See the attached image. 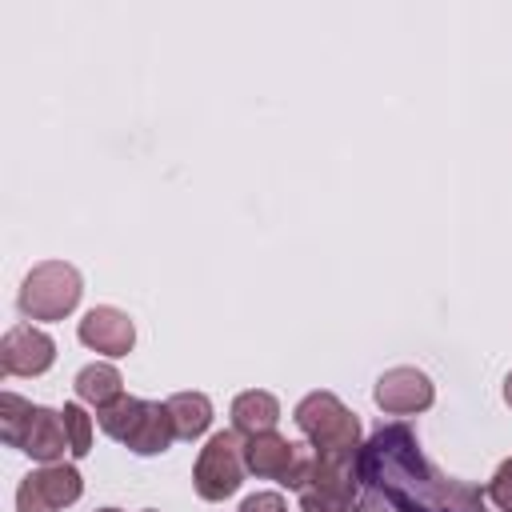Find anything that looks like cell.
Listing matches in <instances>:
<instances>
[{
    "mask_svg": "<svg viewBox=\"0 0 512 512\" xmlns=\"http://www.w3.org/2000/svg\"><path fill=\"white\" fill-rule=\"evenodd\" d=\"M356 512H488L484 492L444 476L408 424H384L356 456Z\"/></svg>",
    "mask_w": 512,
    "mask_h": 512,
    "instance_id": "1",
    "label": "cell"
},
{
    "mask_svg": "<svg viewBox=\"0 0 512 512\" xmlns=\"http://www.w3.org/2000/svg\"><path fill=\"white\" fill-rule=\"evenodd\" d=\"M296 428L312 440L320 456H360V420L332 396V392H312L296 404L292 412Z\"/></svg>",
    "mask_w": 512,
    "mask_h": 512,
    "instance_id": "2",
    "label": "cell"
},
{
    "mask_svg": "<svg viewBox=\"0 0 512 512\" xmlns=\"http://www.w3.org/2000/svg\"><path fill=\"white\" fill-rule=\"evenodd\" d=\"M80 300V272L64 260L36 264L20 284V312L28 320H64Z\"/></svg>",
    "mask_w": 512,
    "mask_h": 512,
    "instance_id": "3",
    "label": "cell"
},
{
    "mask_svg": "<svg viewBox=\"0 0 512 512\" xmlns=\"http://www.w3.org/2000/svg\"><path fill=\"white\" fill-rule=\"evenodd\" d=\"M356 456H320L312 464L308 484L300 488V508L304 512H352L356 508Z\"/></svg>",
    "mask_w": 512,
    "mask_h": 512,
    "instance_id": "4",
    "label": "cell"
},
{
    "mask_svg": "<svg viewBox=\"0 0 512 512\" xmlns=\"http://www.w3.org/2000/svg\"><path fill=\"white\" fill-rule=\"evenodd\" d=\"M240 480H244V444L236 440V432H216L200 448V460H196V472H192L196 496L224 500L240 488Z\"/></svg>",
    "mask_w": 512,
    "mask_h": 512,
    "instance_id": "5",
    "label": "cell"
},
{
    "mask_svg": "<svg viewBox=\"0 0 512 512\" xmlns=\"http://www.w3.org/2000/svg\"><path fill=\"white\" fill-rule=\"evenodd\" d=\"M84 492V480L72 464H44L40 472H28L20 492H16V508L20 512H60L64 504H76Z\"/></svg>",
    "mask_w": 512,
    "mask_h": 512,
    "instance_id": "6",
    "label": "cell"
},
{
    "mask_svg": "<svg viewBox=\"0 0 512 512\" xmlns=\"http://www.w3.org/2000/svg\"><path fill=\"white\" fill-rule=\"evenodd\" d=\"M52 360H56L52 336L32 328V324H16L0 340V368L8 376H40L52 368Z\"/></svg>",
    "mask_w": 512,
    "mask_h": 512,
    "instance_id": "7",
    "label": "cell"
},
{
    "mask_svg": "<svg viewBox=\"0 0 512 512\" xmlns=\"http://www.w3.org/2000/svg\"><path fill=\"white\" fill-rule=\"evenodd\" d=\"M432 380L420 368H388L376 380V404L392 416H412L432 404Z\"/></svg>",
    "mask_w": 512,
    "mask_h": 512,
    "instance_id": "8",
    "label": "cell"
},
{
    "mask_svg": "<svg viewBox=\"0 0 512 512\" xmlns=\"http://www.w3.org/2000/svg\"><path fill=\"white\" fill-rule=\"evenodd\" d=\"M76 332H80V344H88L92 352H104V356H128L132 340H136L132 320L120 308H92Z\"/></svg>",
    "mask_w": 512,
    "mask_h": 512,
    "instance_id": "9",
    "label": "cell"
},
{
    "mask_svg": "<svg viewBox=\"0 0 512 512\" xmlns=\"http://www.w3.org/2000/svg\"><path fill=\"white\" fill-rule=\"evenodd\" d=\"M300 448L304 444H292L276 432H260V436H248L244 444V468L256 472V476H268V480H288L296 460H300Z\"/></svg>",
    "mask_w": 512,
    "mask_h": 512,
    "instance_id": "10",
    "label": "cell"
},
{
    "mask_svg": "<svg viewBox=\"0 0 512 512\" xmlns=\"http://www.w3.org/2000/svg\"><path fill=\"white\" fill-rule=\"evenodd\" d=\"M172 440H176V424H172L168 404L144 400L140 412H136V420H132V428H128V436L120 444H128L136 456H160V452L172 448Z\"/></svg>",
    "mask_w": 512,
    "mask_h": 512,
    "instance_id": "11",
    "label": "cell"
},
{
    "mask_svg": "<svg viewBox=\"0 0 512 512\" xmlns=\"http://www.w3.org/2000/svg\"><path fill=\"white\" fill-rule=\"evenodd\" d=\"M64 448L72 452L68 444V432H64V416L52 412V408H32L28 424H24V436H20V452H28L32 460L40 464H56L64 456Z\"/></svg>",
    "mask_w": 512,
    "mask_h": 512,
    "instance_id": "12",
    "label": "cell"
},
{
    "mask_svg": "<svg viewBox=\"0 0 512 512\" xmlns=\"http://www.w3.org/2000/svg\"><path fill=\"white\" fill-rule=\"evenodd\" d=\"M280 420V404L272 392H240L232 400V428L244 432V436H260V432H272Z\"/></svg>",
    "mask_w": 512,
    "mask_h": 512,
    "instance_id": "13",
    "label": "cell"
},
{
    "mask_svg": "<svg viewBox=\"0 0 512 512\" xmlns=\"http://www.w3.org/2000/svg\"><path fill=\"white\" fill-rule=\"evenodd\" d=\"M124 380H120V372L112 368V364H88V368H80L76 372V396L84 400V404H92L96 412L100 408H108L112 400H120L124 396V388H120Z\"/></svg>",
    "mask_w": 512,
    "mask_h": 512,
    "instance_id": "14",
    "label": "cell"
},
{
    "mask_svg": "<svg viewBox=\"0 0 512 512\" xmlns=\"http://www.w3.org/2000/svg\"><path fill=\"white\" fill-rule=\"evenodd\" d=\"M168 412H172V424H176L180 440H196L212 424V400L204 392H176L168 400Z\"/></svg>",
    "mask_w": 512,
    "mask_h": 512,
    "instance_id": "15",
    "label": "cell"
},
{
    "mask_svg": "<svg viewBox=\"0 0 512 512\" xmlns=\"http://www.w3.org/2000/svg\"><path fill=\"white\" fill-rule=\"evenodd\" d=\"M32 408H36V404L20 400L16 392H4V396H0V436H4V444L20 448V436H24V424H28Z\"/></svg>",
    "mask_w": 512,
    "mask_h": 512,
    "instance_id": "16",
    "label": "cell"
},
{
    "mask_svg": "<svg viewBox=\"0 0 512 512\" xmlns=\"http://www.w3.org/2000/svg\"><path fill=\"white\" fill-rule=\"evenodd\" d=\"M64 432H68V444H72V456H88L92 452V420L84 416L80 404H64Z\"/></svg>",
    "mask_w": 512,
    "mask_h": 512,
    "instance_id": "17",
    "label": "cell"
},
{
    "mask_svg": "<svg viewBox=\"0 0 512 512\" xmlns=\"http://www.w3.org/2000/svg\"><path fill=\"white\" fill-rule=\"evenodd\" d=\"M492 504H500L504 512H512V456L496 468V476H492V484H488V492H484Z\"/></svg>",
    "mask_w": 512,
    "mask_h": 512,
    "instance_id": "18",
    "label": "cell"
},
{
    "mask_svg": "<svg viewBox=\"0 0 512 512\" xmlns=\"http://www.w3.org/2000/svg\"><path fill=\"white\" fill-rule=\"evenodd\" d=\"M240 512H288V504L276 496V492H256L240 504Z\"/></svg>",
    "mask_w": 512,
    "mask_h": 512,
    "instance_id": "19",
    "label": "cell"
},
{
    "mask_svg": "<svg viewBox=\"0 0 512 512\" xmlns=\"http://www.w3.org/2000/svg\"><path fill=\"white\" fill-rule=\"evenodd\" d=\"M504 400L512 404V372H508V380H504Z\"/></svg>",
    "mask_w": 512,
    "mask_h": 512,
    "instance_id": "20",
    "label": "cell"
},
{
    "mask_svg": "<svg viewBox=\"0 0 512 512\" xmlns=\"http://www.w3.org/2000/svg\"><path fill=\"white\" fill-rule=\"evenodd\" d=\"M100 512H120V508H100Z\"/></svg>",
    "mask_w": 512,
    "mask_h": 512,
    "instance_id": "21",
    "label": "cell"
},
{
    "mask_svg": "<svg viewBox=\"0 0 512 512\" xmlns=\"http://www.w3.org/2000/svg\"><path fill=\"white\" fill-rule=\"evenodd\" d=\"M148 512H152V508H148Z\"/></svg>",
    "mask_w": 512,
    "mask_h": 512,
    "instance_id": "22",
    "label": "cell"
}]
</instances>
